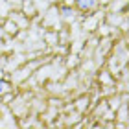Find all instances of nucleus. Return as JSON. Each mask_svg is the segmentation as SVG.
<instances>
[{
  "mask_svg": "<svg viewBox=\"0 0 129 129\" xmlns=\"http://www.w3.org/2000/svg\"><path fill=\"white\" fill-rule=\"evenodd\" d=\"M76 4H78L81 9H92L98 4V0H76Z\"/></svg>",
  "mask_w": 129,
  "mask_h": 129,
  "instance_id": "f257e3e1",
  "label": "nucleus"
},
{
  "mask_svg": "<svg viewBox=\"0 0 129 129\" xmlns=\"http://www.w3.org/2000/svg\"><path fill=\"white\" fill-rule=\"evenodd\" d=\"M6 90H8V83H6V81H2V79H0V94H4Z\"/></svg>",
  "mask_w": 129,
  "mask_h": 129,
  "instance_id": "f03ea898",
  "label": "nucleus"
}]
</instances>
